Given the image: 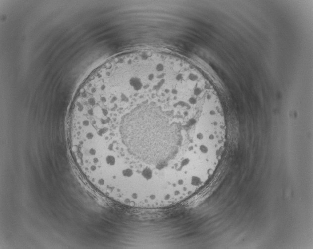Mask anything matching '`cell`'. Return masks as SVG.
<instances>
[{
    "instance_id": "1",
    "label": "cell",
    "mask_w": 313,
    "mask_h": 249,
    "mask_svg": "<svg viewBox=\"0 0 313 249\" xmlns=\"http://www.w3.org/2000/svg\"><path fill=\"white\" fill-rule=\"evenodd\" d=\"M69 135L81 173L128 207L172 205L213 175L226 135L217 92L194 67L157 56L115 60L83 82Z\"/></svg>"
}]
</instances>
